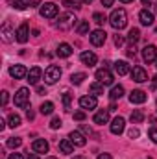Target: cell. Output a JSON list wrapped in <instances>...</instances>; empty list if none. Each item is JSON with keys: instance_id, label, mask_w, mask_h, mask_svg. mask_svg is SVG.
<instances>
[{"instance_id": "obj_1", "label": "cell", "mask_w": 157, "mask_h": 159, "mask_svg": "<svg viewBox=\"0 0 157 159\" xmlns=\"http://www.w3.org/2000/svg\"><path fill=\"white\" fill-rule=\"evenodd\" d=\"M109 24L115 28V30H122L128 26V13L126 9L118 7V9H113L111 15H109Z\"/></svg>"}, {"instance_id": "obj_2", "label": "cell", "mask_w": 157, "mask_h": 159, "mask_svg": "<svg viewBox=\"0 0 157 159\" xmlns=\"http://www.w3.org/2000/svg\"><path fill=\"white\" fill-rule=\"evenodd\" d=\"M28 102H30V89L20 87L15 94V106L17 107H28Z\"/></svg>"}, {"instance_id": "obj_3", "label": "cell", "mask_w": 157, "mask_h": 159, "mask_svg": "<svg viewBox=\"0 0 157 159\" xmlns=\"http://www.w3.org/2000/svg\"><path fill=\"white\" fill-rule=\"evenodd\" d=\"M59 78H61V69H59L57 65H50V67L44 70V81H46L48 85H54Z\"/></svg>"}, {"instance_id": "obj_4", "label": "cell", "mask_w": 157, "mask_h": 159, "mask_svg": "<svg viewBox=\"0 0 157 159\" xmlns=\"http://www.w3.org/2000/svg\"><path fill=\"white\" fill-rule=\"evenodd\" d=\"M41 17H44V19H54V17H57V13H59V7L54 4V2H46L44 6H41Z\"/></svg>"}, {"instance_id": "obj_5", "label": "cell", "mask_w": 157, "mask_h": 159, "mask_svg": "<svg viewBox=\"0 0 157 159\" xmlns=\"http://www.w3.org/2000/svg\"><path fill=\"white\" fill-rule=\"evenodd\" d=\"M94 78H96V81H100L102 85H113V74L104 67V69H98L96 70V74H94Z\"/></svg>"}, {"instance_id": "obj_6", "label": "cell", "mask_w": 157, "mask_h": 159, "mask_svg": "<svg viewBox=\"0 0 157 159\" xmlns=\"http://www.w3.org/2000/svg\"><path fill=\"white\" fill-rule=\"evenodd\" d=\"M98 102H96V96L94 94H85L79 98V107L85 109V111H91V109H96Z\"/></svg>"}, {"instance_id": "obj_7", "label": "cell", "mask_w": 157, "mask_h": 159, "mask_svg": "<svg viewBox=\"0 0 157 159\" xmlns=\"http://www.w3.org/2000/svg\"><path fill=\"white\" fill-rule=\"evenodd\" d=\"M142 59L146 63H155V59H157V46L155 44H146L142 48Z\"/></svg>"}, {"instance_id": "obj_8", "label": "cell", "mask_w": 157, "mask_h": 159, "mask_svg": "<svg viewBox=\"0 0 157 159\" xmlns=\"http://www.w3.org/2000/svg\"><path fill=\"white\" fill-rule=\"evenodd\" d=\"M107 39V34L104 32V30H94V32H91V35H89V41H91V44L92 46H102L104 43Z\"/></svg>"}, {"instance_id": "obj_9", "label": "cell", "mask_w": 157, "mask_h": 159, "mask_svg": "<svg viewBox=\"0 0 157 159\" xmlns=\"http://www.w3.org/2000/svg\"><path fill=\"white\" fill-rule=\"evenodd\" d=\"M0 35H2V41H4V43H11L13 39H17V32H15V30L11 28V24H9V22L2 24Z\"/></svg>"}, {"instance_id": "obj_10", "label": "cell", "mask_w": 157, "mask_h": 159, "mask_svg": "<svg viewBox=\"0 0 157 159\" xmlns=\"http://www.w3.org/2000/svg\"><path fill=\"white\" fill-rule=\"evenodd\" d=\"M9 76L15 80H22L28 76V70H26L24 65H11L9 67Z\"/></svg>"}, {"instance_id": "obj_11", "label": "cell", "mask_w": 157, "mask_h": 159, "mask_svg": "<svg viewBox=\"0 0 157 159\" xmlns=\"http://www.w3.org/2000/svg\"><path fill=\"white\" fill-rule=\"evenodd\" d=\"M74 15L72 13H63V15H59V22H57V28L59 30H67V28H70L72 24H74Z\"/></svg>"}, {"instance_id": "obj_12", "label": "cell", "mask_w": 157, "mask_h": 159, "mask_svg": "<svg viewBox=\"0 0 157 159\" xmlns=\"http://www.w3.org/2000/svg\"><path fill=\"white\" fill-rule=\"evenodd\" d=\"M146 100H148V94L141 89H135V91L129 93V102L131 104H144Z\"/></svg>"}, {"instance_id": "obj_13", "label": "cell", "mask_w": 157, "mask_h": 159, "mask_svg": "<svg viewBox=\"0 0 157 159\" xmlns=\"http://www.w3.org/2000/svg\"><path fill=\"white\" fill-rule=\"evenodd\" d=\"M131 78H133V81H137V83H144V81H148V72L142 67H133Z\"/></svg>"}, {"instance_id": "obj_14", "label": "cell", "mask_w": 157, "mask_h": 159, "mask_svg": "<svg viewBox=\"0 0 157 159\" xmlns=\"http://www.w3.org/2000/svg\"><path fill=\"white\" fill-rule=\"evenodd\" d=\"M109 129H111V133H113V135H120V133L126 129V120L122 119V117H117V119H113L111 126H109Z\"/></svg>"}, {"instance_id": "obj_15", "label": "cell", "mask_w": 157, "mask_h": 159, "mask_svg": "<svg viewBox=\"0 0 157 159\" xmlns=\"http://www.w3.org/2000/svg\"><path fill=\"white\" fill-rule=\"evenodd\" d=\"M79 59H81V63L83 65H87V67H94L96 65V61H98V57H96V54L94 52H81V56H79Z\"/></svg>"}, {"instance_id": "obj_16", "label": "cell", "mask_w": 157, "mask_h": 159, "mask_svg": "<svg viewBox=\"0 0 157 159\" xmlns=\"http://www.w3.org/2000/svg\"><path fill=\"white\" fill-rule=\"evenodd\" d=\"M139 20H141V24H142V26H152V24H154V20H155V17H154V13H152V11L142 9V11L139 13Z\"/></svg>"}, {"instance_id": "obj_17", "label": "cell", "mask_w": 157, "mask_h": 159, "mask_svg": "<svg viewBox=\"0 0 157 159\" xmlns=\"http://www.w3.org/2000/svg\"><path fill=\"white\" fill-rule=\"evenodd\" d=\"M28 39H30V28H28V24L24 22V24H20L19 30H17V41H19L20 44H24Z\"/></svg>"}, {"instance_id": "obj_18", "label": "cell", "mask_w": 157, "mask_h": 159, "mask_svg": "<svg viewBox=\"0 0 157 159\" xmlns=\"http://www.w3.org/2000/svg\"><path fill=\"white\" fill-rule=\"evenodd\" d=\"M48 143L44 141V139H35L34 141V144H32V150L35 152V154H46L48 152Z\"/></svg>"}, {"instance_id": "obj_19", "label": "cell", "mask_w": 157, "mask_h": 159, "mask_svg": "<svg viewBox=\"0 0 157 159\" xmlns=\"http://www.w3.org/2000/svg\"><path fill=\"white\" fill-rule=\"evenodd\" d=\"M41 76H43L41 67H32V69L28 70V81H30L32 85H37V81L41 80Z\"/></svg>"}, {"instance_id": "obj_20", "label": "cell", "mask_w": 157, "mask_h": 159, "mask_svg": "<svg viewBox=\"0 0 157 159\" xmlns=\"http://www.w3.org/2000/svg\"><path fill=\"white\" fill-rule=\"evenodd\" d=\"M69 139L74 143V146H85V144H87V139L83 137L81 131H70V133H69Z\"/></svg>"}, {"instance_id": "obj_21", "label": "cell", "mask_w": 157, "mask_h": 159, "mask_svg": "<svg viewBox=\"0 0 157 159\" xmlns=\"http://www.w3.org/2000/svg\"><path fill=\"white\" fill-rule=\"evenodd\" d=\"M59 150H61V154L70 156L74 152V143L70 139H63V141H59Z\"/></svg>"}, {"instance_id": "obj_22", "label": "cell", "mask_w": 157, "mask_h": 159, "mask_svg": "<svg viewBox=\"0 0 157 159\" xmlns=\"http://www.w3.org/2000/svg\"><path fill=\"white\" fill-rule=\"evenodd\" d=\"M109 122V109H100L96 115H94V124H107Z\"/></svg>"}, {"instance_id": "obj_23", "label": "cell", "mask_w": 157, "mask_h": 159, "mask_svg": "<svg viewBox=\"0 0 157 159\" xmlns=\"http://www.w3.org/2000/svg\"><path fill=\"white\" fill-rule=\"evenodd\" d=\"M59 57H69L70 54H72V46L69 44V43H61L59 46H57V52H56Z\"/></svg>"}, {"instance_id": "obj_24", "label": "cell", "mask_w": 157, "mask_h": 159, "mask_svg": "<svg viewBox=\"0 0 157 159\" xmlns=\"http://www.w3.org/2000/svg\"><path fill=\"white\" fill-rule=\"evenodd\" d=\"M115 72H117L118 76H126V74L129 72L128 61H117V63H115Z\"/></svg>"}, {"instance_id": "obj_25", "label": "cell", "mask_w": 157, "mask_h": 159, "mask_svg": "<svg viewBox=\"0 0 157 159\" xmlns=\"http://www.w3.org/2000/svg\"><path fill=\"white\" fill-rule=\"evenodd\" d=\"M124 96V87L122 85H115L113 89H111V93H109V98L115 102V100H120Z\"/></svg>"}, {"instance_id": "obj_26", "label": "cell", "mask_w": 157, "mask_h": 159, "mask_svg": "<svg viewBox=\"0 0 157 159\" xmlns=\"http://www.w3.org/2000/svg\"><path fill=\"white\" fill-rule=\"evenodd\" d=\"M89 91H91V94H94V96H102V94H104V85H102L100 81H94V83L89 87Z\"/></svg>"}, {"instance_id": "obj_27", "label": "cell", "mask_w": 157, "mask_h": 159, "mask_svg": "<svg viewBox=\"0 0 157 159\" xmlns=\"http://www.w3.org/2000/svg\"><path fill=\"white\" fill-rule=\"evenodd\" d=\"M139 39H141V30H139V28H131L129 34H128V41H129L131 44H135Z\"/></svg>"}, {"instance_id": "obj_28", "label": "cell", "mask_w": 157, "mask_h": 159, "mask_svg": "<svg viewBox=\"0 0 157 159\" xmlns=\"http://www.w3.org/2000/svg\"><path fill=\"white\" fill-rule=\"evenodd\" d=\"M7 126H9V128H19V126H20V117H19L17 113H11V115L7 117Z\"/></svg>"}, {"instance_id": "obj_29", "label": "cell", "mask_w": 157, "mask_h": 159, "mask_svg": "<svg viewBox=\"0 0 157 159\" xmlns=\"http://www.w3.org/2000/svg\"><path fill=\"white\" fill-rule=\"evenodd\" d=\"M39 111L43 115H52V113H54V104H52V102H43L41 107H39Z\"/></svg>"}, {"instance_id": "obj_30", "label": "cell", "mask_w": 157, "mask_h": 159, "mask_svg": "<svg viewBox=\"0 0 157 159\" xmlns=\"http://www.w3.org/2000/svg\"><path fill=\"white\" fill-rule=\"evenodd\" d=\"M129 119H131L133 124H141V122L144 120V113H142L141 109H135V111L131 113V117H129Z\"/></svg>"}, {"instance_id": "obj_31", "label": "cell", "mask_w": 157, "mask_h": 159, "mask_svg": "<svg viewBox=\"0 0 157 159\" xmlns=\"http://www.w3.org/2000/svg\"><path fill=\"white\" fill-rule=\"evenodd\" d=\"M87 78V74L85 72H74L72 76H70V81L74 83V85H79V83H83V80Z\"/></svg>"}, {"instance_id": "obj_32", "label": "cell", "mask_w": 157, "mask_h": 159, "mask_svg": "<svg viewBox=\"0 0 157 159\" xmlns=\"http://www.w3.org/2000/svg\"><path fill=\"white\" fill-rule=\"evenodd\" d=\"M76 32H78L79 35H85V34L89 32V20H81V22H78Z\"/></svg>"}, {"instance_id": "obj_33", "label": "cell", "mask_w": 157, "mask_h": 159, "mask_svg": "<svg viewBox=\"0 0 157 159\" xmlns=\"http://www.w3.org/2000/svg\"><path fill=\"white\" fill-rule=\"evenodd\" d=\"M63 6H65V7H69V9H74V11H78L79 7H81L78 0H63Z\"/></svg>"}, {"instance_id": "obj_34", "label": "cell", "mask_w": 157, "mask_h": 159, "mask_svg": "<svg viewBox=\"0 0 157 159\" xmlns=\"http://www.w3.org/2000/svg\"><path fill=\"white\" fill-rule=\"evenodd\" d=\"M92 20H94L96 24H100V26H102V24H105V20H107V17H105L104 13H98V11H96V13L92 15Z\"/></svg>"}, {"instance_id": "obj_35", "label": "cell", "mask_w": 157, "mask_h": 159, "mask_svg": "<svg viewBox=\"0 0 157 159\" xmlns=\"http://www.w3.org/2000/svg\"><path fill=\"white\" fill-rule=\"evenodd\" d=\"M22 144V139L20 137H11V139H7V146L9 148H19Z\"/></svg>"}, {"instance_id": "obj_36", "label": "cell", "mask_w": 157, "mask_h": 159, "mask_svg": "<svg viewBox=\"0 0 157 159\" xmlns=\"http://www.w3.org/2000/svg\"><path fill=\"white\" fill-rule=\"evenodd\" d=\"M28 4L26 2H22V0H11V7H15V9H24Z\"/></svg>"}, {"instance_id": "obj_37", "label": "cell", "mask_w": 157, "mask_h": 159, "mask_svg": "<svg viewBox=\"0 0 157 159\" xmlns=\"http://www.w3.org/2000/svg\"><path fill=\"white\" fill-rule=\"evenodd\" d=\"M70 100H72V96H70L69 93H63V106H65L67 111L70 109Z\"/></svg>"}, {"instance_id": "obj_38", "label": "cell", "mask_w": 157, "mask_h": 159, "mask_svg": "<svg viewBox=\"0 0 157 159\" xmlns=\"http://www.w3.org/2000/svg\"><path fill=\"white\" fill-rule=\"evenodd\" d=\"M61 124H63V122H61L59 117H54L52 122H50V128H52V129H57V128H61Z\"/></svg>"}, {"instance_id": "obj_39", "label": "cell", "mask_w": 157, "mask_h": 159, "mask_svg": "<svg viewBox=\"0 0 157 159\" xmlns=\"http://www.w3.org/2000/svg\"><path fill=\"white\" fill-rule=\"evenodd\" d=\"M139 135H141V131H139V128H131V129L128 131V137H129V139H137Z\"/></svg>"}, {"instance_id": "obj_40", "label": "cell", "mask_w": 157, "mask_h": 159, "mask_svg": "<svg viewBox=\"0 0 157 159\" xmlns=\"http://www.w3.org/2000/svg\"><path fill=\"white\" fill-rule=\"evenodd\" d=\"M148 137L152 139V143H155V144H157V128H152V129H150Z\"/></svg>"}, {"instance_id": "obj_41", "label": "cell", "mask_w": 157, "mask_h": 159, "mask_svg": "<svg viewBox=\"0 0 157 159\" xmlns=\"http://www.w3.org/2000/svg\"><path fill=\"white\" fill-rule=\"evenodd\" d=\"M74 120H85V111H76L74 113Z\"/></svg>"}, {"instance_id": "obj_42", "label": "cell", "mask_w": 157, "mask_h": 159, "mask_svg": "<svg viewBox=\"0 0 157 159\" xmlns=\"http://www.w3.org/2000/svg\"><path fill=\"white\" fill-rule=\"evenodd\" d=\"M7 100H9V93L7 91H2V106H6Z\"/></svg>"}, {"instance_id": "obj_43", "label": "cell", "mask_w": 157, "mask_h": 159, "mask_svg": "<svg viewBox=\"0 0 157 159\" xmlns=\"http://www.w3.org/2000/svg\"><path fill=\"white\" fill-rule=\"evenodd\" d=\"M115 44H117V46H122V44H124V37H122V35H115Z\"/></svg>"}, {"instance_id": "obj_44", "label": "cell", "mask_w": 157, "mask_h": 159, "mask_svg": "<svg viewBox=\"0 0 157 159\" xmlns=\"http://www.w3.org/2000/svg\"><path fill=\"white\" fill-rule=\"evenodd\" d=\"M26 4L30 7H35V6H41V0H26Z\"/></svg>"}, {"instance_id": "obj_45", "label": "cell", "mask_w": 157, "mask_h": 159, "mask_svg": "<svg viewBox=\"0 0 157 159\" xmlns=\"http://www.w3.org/2000/svg\"><path fill=\"white\" fill-rule=\"evenodd\" d=\"M135 52H137V48H135V44L128 48V56H129V57H133V56H135Z\"/></svg>"}, {"instance_id": "obj_46", "label": "cell", "mask_w": 157, "mask_h": 159, "mask_svg": "<svg viewBox=\"0 0 157 159\" xmlns=\"http://www.w3.org/2000/svg\"><path fill=\"white\" fill-rule=\"evenodd\" d=\"M100 2H102V6H104V7H111L115 0H100Z\"/></svg>"}, {"instance_id": "obj_47", "label": "cell", "mask_w": 157, "mask_h": 159, "mask_svg": "<svg viewBox=\"0 0 157 159\" xmlns=\"http://www.w3.org/2000/svg\"><path fill=\"white\" fill-rule=\"evenodd\" d=\"M26 117H28V119L32 120V119H34V117H35V113H34V111H32V109L28 107V111H26Z\"/></svg>"}, {"instance_id": "obj_48", "label": "cell", "mask_w": 157, "mask_h": 159, "mask_svg": "<svg viewBox=\"0 0 157 159\" xmlns=\"http://www.w3.org/2000/svg\"><path fill=\"white\" fill-rule=\"evenodd\" d=\"M7 159H24V157H22L20 154H11V156H9Z\"/></svg>"}, {"instance_id": "obj_49", "label": "cell", "mask_w": 157, "mask_h": 159, "mask_svg": "<svg viewBox=\"0 0 157 159\" xmlns=\"http://www.w3.org/2000/svg\"><path fill=\"white\" fill-rule=\"evenodd\" d=\"M98 159H113L109 154H102V156H98Z\"/></svg>"}, {"instance_id": "obj_50", "label": "cell", "mask_w": 157, "mask_h": 159, "mask_svg": "<svg viewBox=\"0 0 157 159\" xmlns=\"http://www.w3.org/2000/svg\"><path fill=\"white\" fill-rule=\"evenodd\" d=\"M81 129H83V131H85V133H89V135H91V133H92V131H91V128H87V126H81Z\"/></svg>"}, {"instance_id": "obj_51", "label": "cell", "mask_w": 157, "mask_h": 159, "mask_svg": "<svg viewBox=\"0 0 157 159\" xmlns=\"http://www.w3.org/2000/svg\"><path fill=\"white\" fill-rule=\"evenodd\" d=\"M37 93H39V94H46V93H44V87H41V85L37 87Z\"/></svg>"}, {"instance_id": "obj_52", "label": "cell", "mask_w": 157, "mask_h": 159, "mask_svg": "<svg viewBox=\"0 0 157 159\" xmlns=\"http://www.w3.org/2000/svg\"><path fill=\"white\" fill-rule=\"evenodd\" d=\"M28 159H39L37 154H28Z\"/></svg>"}, {"instance_id": "obj_53", "label": "cell", "mask_w": 157, "mask_h": 159, "mask_svg": "<svg viewBox=\"0 0 157 159\" xmlns=\"http://www.w3.org/2000/svg\"><path fill=\"white\" fill-rule=\"evenodd\" d=\"M152 87H154V89L157 87V76H154V81H152Z\"/></svg>"}, {"instance_id": "obj_54", "label": "cell", "mask_w": 157, "mask_h": 159, "mask_svg": "<svg viewBox=\"0 0 157 159\" xmlns=\"http://www.w3.org/2000/svg\"><path fill=\"white\" fill-rule=\"evenodd\" d=\"M141 2H142L144 6H150V4H152V0H141Z\"/></svg>"}, {"instance_id": "obj_55", "label": "cell", "mask_w": 157, "mask_h": 159, "mask_svg": "<svg viewBox=\"0 0 157 159\" xmlns=\"http://www.w3.org/2000/svg\"><path fill=\"white\" fill-rule=\"evenodd\" d=\"M72 159H87V157H85V156H74Z\"/></svg>"}, {"instance_id": "obj_56", "label": "cell", "mask_w": 157, "mask_h": 159, "mask_svg": "<svg viewBox=\"0 0 157 159\" xmlns=\"http://www.w3.org/2000/svg\"><path fill=\"white\" fill-rule=\"evenodd\" d=\"M120 2H122V4H131L133 0H120Z\"/></svg>"}, {"instance_id": "obj_57", "label": "cell", "mask_w": 157, "mask_h": 159, "mask_svg": "<svg viewBox=\"0 0 157 159\" xmlns=\"http://www.w3.org/2000/svg\"><path fill=\"white\" fill-rule=\"evenodd\" d=\"M81 2H83V4H91L92 0H81Z\"/></svg>"}, {"instance_id": "obj_58", "label": "cell", "mask_w": 157, "mask_h": 159, "mask_svg": "<svg viewBox=\"0 0 157 159\" xmlns=\"http://www.w3.org/2000/svg\"><path fill=\"white\" fill-rule=\"evenodd\" d=\"M46 159H57V157H54V156H50V157H46Z\"/></svg>"}, {"instance_id": "obj_59", "label": "cell", "mask_w": 157, "mask_h": 159, "mask_svg": "<svg viewBox=\"0 0 157 159\" xmlns=\"http://www.w3.org/2000/svg\"><path fill=\"white\" fill-rule=\"evenodd\" d=\"M154 9H155V13H157V2H155V7H154Z\"/></svg>"}, {"instance_id": "obj_60", "label": "cell", "mask_w": 157, "mask_h": 159, "mask_svg": "<svg viewBox=\"0 0 157 159\" xmlns=\"http://www.w3.org/2000/svg\"><path fill=\"white\" fill-rule=\"evenodd\" d=\"M155 67H157V59H155Z\"/></svg>"}]
</instances>
